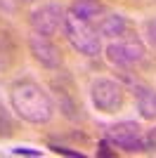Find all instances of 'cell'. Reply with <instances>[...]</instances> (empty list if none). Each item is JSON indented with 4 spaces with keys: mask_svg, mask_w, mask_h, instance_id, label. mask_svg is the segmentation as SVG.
Wrapping results in <instances>:
<instances>
[{
    "mask_svg": "<svg viewBox=\"0 0 156 158\" xmlns=\"http://www.w3.org/2000/svg\"><path fill=\"white\" fill-rule=\"evenodd\" d=\"M10 104H12V109L17 111L19 118L28 120V123H36V125L47 123L52 118V113H54L47 92L33 80H21L17 85H12Z\"/></svg>",
    "mask_w": 156,
    "mask_h": 158,
    "instance_id": "obj_1",
    "label": "cell"
},
{
    "mask_svg": "<svg viewBox=\"0 0 156 158\" xmlns=\"http://www.w3.org/2000/svg\"><path fill=\"white\" fill-rule=\"evenodd\" d=\"M64 31H66L69 43H71L80 54H85V57H97L99 54V50H102L99 35H97V31H95L88 21L78 19V17H73V14H66Z\"/></svg>",
    "mask_w": 156,
    "mask_h": 158,
    "instance_id": "obj_2",
    "label": "cell"
},
{
    "mask_svg": "<svg viewBox=\"0 0 156 158\" xmlns=\"http://www.w3.org/2000/svg\"><path fill=\"white\" fill-rule=\"evenodd\" d=\"M123 97H125V92H123V87H121V83H116V80L97 78L92 83V102L104 113L118 111L123 106Z\"/></svg>",
    "mask_w": 156,
    "mask_h": 158,
    "instance_id": "obj_3",
    "label": "cell"
},
{
    "mask_svg": "<svg viewBox=\"0 0 156 158\" xmlns=\"http://www.w3.org/2000/svg\"><path fill=\"white\" fill-rule=\"evenodd\" d=\"M106 59L114 66L128 69L132 64H140L144 59V45L137 38H128V40H116L106 47Z\"/></svg>",
    "mask_w": 156,
    "mask_h": 158,
    "instance_id": "obj_4",
    "label": "cell"
},
{
    "mask_svg": "<svg viewBox=\"0 0 156 158\" xmlns=\"http://www.w3.org/2000/svg\"><path fill=\"white\" fill-rule=\"evenodd\" d=\"M106 139L121 146L123 151H142V127L135 120H123L106 127Z\"/></svg>",
    "mask_w": 156,
    "mask_h": 158,
    "instance_id": "obj_5",
    "label": "cell"
},
{
    "mask_svg": "<svg viewBox=\"0 0 156 158\" xmlns=\"http://www.w3.org/2000/svg\"><path fill=\"white\" fill-rule=\"evenodd\" d=\"M64 19H66L64 7L57 5V2H50V5H43L40 10H36L31 14V26L36 33L50 38L59 31V26H64Z\"/></svg>",
    "mask_w": 156,
    "mask_h": 158,
    "instance_id": "obj_6",
    "label": "cell"
},
{
    "mask_svg": "<svg viewBox=\"0 0 156 158\" xmlns=\"http://www.w3.org/2000/svg\"><path fill=\"white\" fill-rule=\"evenodd\" d=\"M28 47H31L33 57L47 69H57L62 64V52H59L57 45H52L47 40V35H40V33L33 31V35L28 38Z\"/></svg>",
    "mask_w": 156,
    "mask_h": 158,
    "instance_id": "obj_7",
    "label": "cell"
},
{
    "mask_svg": "<svg viewBox=\"0 0 156 158\" xmlns=\"http://www.w3.org/2000/svg\"><path fill=\"white\" fill-rule=\"evenodd\" d=\"M135 97H137V111L147 120L156 118V90L144 85H135Z\"/></svg>",
    "mask_w": 156,
    "mask_h": 158,
    "instance_id": "obj_8",
    "label": "cell"
},
{
    "mask_svg": "<svg viewBox=\"0 0 156 158\" xmlns=\"http://www.w3.org/2000/svg\"><path fill=\"white\" fill-rule=\"evenodd\" d=\"M125 17L123 14H109L99 21V35H123L125 33Z\"/></svg>",
    "mask_w": 156,
    "mask_h": 158,
    "instance_id": "obj_9",
    "label": "cell"
},
{
    "mask_svg": "<svg viewBox=\"0 0 156 158\" xmlns=\"http://www.w3.org/2000/svg\"><path fill=\"white\" fill-rule=\"evenodd\" d=\"M99 12H102V5H99L97 0H76L73 7H71V14L78 17V19H83V21H90Z\"/></svg>",
    "mask_w": 156,
    "mask_h": 158,
    "instance_id": "obj_10",
    "label": "cell"
},
{
    "mask_svg": "<svg viewBox=\"0 0 156 158\" xmlns=\"http://www.w3.org/2000/svg\"><path fill=\"white\" fill-rule=\"evenodd\" d=\"M142 151H154L156 153V127H151L147 135H142Z\"/></svg>",
    "mask_w": 156,
    "mask_h": 158,
    "instance_id": "obj_11",
    "label": "cell"
},
{
    "mask_svg": "<svg viewBox=\"0 0 156 158\" xmlns=\"http://www.w3.org/2000/svg\"><path fill=\"white\" fill-rule=\"evenodd\" d=\"M12 156H33V158H38L40 151L38 149H28V146H17V149H12Z\"/></svg>",
    "mask_w": 156,
    "mask_h": 158,
    "instance_id": "obj_12",
    "label": "cell"
},
{
    "mask_svg": "<svg viewBox=\"0 0 156 158\" xmlns=\"http://www.w3.org/2000/svg\"><path fill=\"white\" fill-rule=\"evenodd\" d=\"M147 38H149V43L156 47V19L147 21Z\"/></svg>",
    "mask_w": 156,
    "mask_h": 158,
    "instance_id": "obj_13",
    "label": "cell"
},
{
    "mask_svg": "<svg viewBox=\"0 0 156 158\" xmlns=\"http://www.w3.org/2000/svg\"><path fill=\"white\" fill-rule=\"evenodd\" d=\"M54 153H62V156H78V158H83V153L80 151H71V149H66V146H50Z\"/></svg>",
    "mask_w": 156,
    "mask_h": 158,
    "instance_id": "obj_14",
    "label": "cell"
},
{
    "mask_svg": "<svg viewBox=\"0 0 156 158\" xmlns=\"http://www.w3.org/2000/svg\"><path fill=\"white\" fill-rule=\"evenodd\" d=\"M99 149H102V151H99L102 156H111V151H109V144H106V139H104L102 144H99Z\"/></svg>",
    "mask_w": 156,
    "mask_h": 158,
    "instance_id": "obj_15",
    "label": "cell"
},
{
    "mask_svg": "<svg viewBox=\"0 0 156 158\" xmlns=\"http://www.w3.org/2000/svg\"><path fill=\"white\" fill-rule=\"evenodd\" d=\"M24 2H33V0H24Z\"/></svg>",
    "mask_w": 156,
    "mask_h": 158,
    "instance_id": "obj_16",
    "label": "cell"
}]
</instances>
